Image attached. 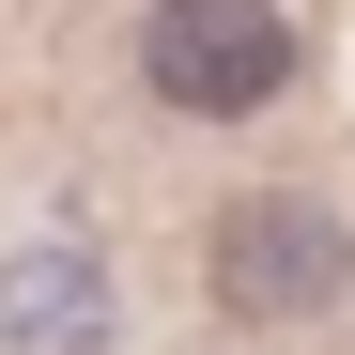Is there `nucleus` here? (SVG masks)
<instances>
[{
	"label": "nucleus",
	"mask_w": 355,
	"mask_h": 355,
	"mask_svg": "<svg viewBox=\"0 0 355 355\" xmlns=\"http://www.w3.org/2000/svg\"><path fill=\"white\" fill-rule=\"evenodd\" d=\"M93 324H108V293H93L78 248H16L0 263V340L16 355H93Z\"/></svg>",
	"instance_id": "7ed1b4c3"
},
{
	"label": "nucleus",
	"mask_w": 355,
	"mask_h": 355,
	"mask_svg": "<svg viewBox=\"0 0 355 355\" xmlns=\"http://www.w3.org/2000/svg\"><path fill=\"white\" fill-rule=\"evenodd\" d=\"M216 309L232 324H309V309H340V278H355V232L324 216V201H293V186H263V201H232L216 216Z\"/></svg>",
	"instance_id": "f03ea898"
},
{
	"label": "nucleus",
	"mask_w": 355,
	"mask_h": 355,
	"mask_svg": "<svg viewBox=\"0 0 355 355\" xmlns=\"http://www.w3.org/2000/svg\"><path fill=\"white\" fill-rule=\"evenodd\" d=\"M139 78L186 124H248L293 93V0H155L139 16Z\"/></svg>",
	"instance_id": "f257e3e1"
}]
</instances>
